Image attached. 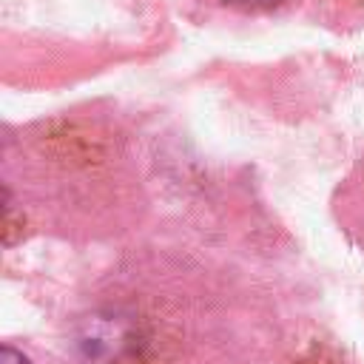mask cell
I'll list each match as a JSON object with an SVG mask.
<instances>
[{
    "mask_svg": "<svg viewBox=\"0 0 364 364\" xmlns=\"http://www.w3.org/2000/svg\"><path fill=\"white\" fill-rule=\"evenodd\" d=\"M0 355H3V364H31V361H28V358H26L20 350H14L11 344H6Z\"/></svg>",
    "mask_w": 364,
    "mask_h": 364,
    "instance_id": "cell-1",
    "label": "cell"
},
{
    "mask_svg": "<svg viewBox=\"0 0 364 364\" xmlns=\"http://www.w3.org/2000/svg\"><path fill=\"white\" fill-rule=\"evenodd\" d=\"M245 6H253V9H270V6H279L282 0H239Z\"/></svg>",
    "mask_w": 364,
    "mask_h": 364,
    "instance_id": "cell-2",
    "label": "cell"
}]
</instances>
